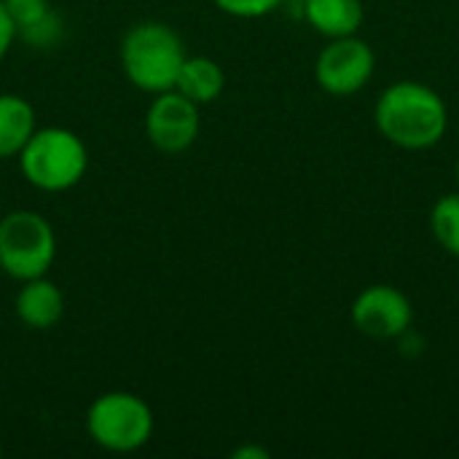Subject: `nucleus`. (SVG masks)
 I'll return each mask as SVG.
<instances>
[{"label": "nucleus", "mask_w": 459, "mask_h": 459, "mask_svg": "<svg viewBox=\"0 0 459 459\" xmlns=\"http://www.w3.org/2000/svg\"><path fill=\"white\" fill-rule=\"evenodd\" d=\"M374 124L390 145L403 151H428L444 140L449 129V108L433 86L398 81L377 97Z\"/></svg>", "instance_id": "obj_1"}, {"label": "nucleus", "mask_w": 459, "mask_h": 459, "mask_svg": "<svg viewBox=\"0 0 459 459\" xmlns=\"http://www.w3.org/2000/svg\"><path fill=\"white\" fill-rule=\"evenodd\" d=\"M186 56L183 38L164 22H140L121 40L124 75L151 94L175 89Z\"/></svg>", "instance_id": "obj_2"}, {"label": "nucleus", "mask_w": 459, "mask_h": 459, "mask_svg": "<svg viewBox=\"0 0 459 459\" xmlns=\"http://www.w3.org/2000/svg\"><path fill=\"white\" fill-rule=\"evenodd\" d=\"M22 175L30 186L46 194H59L81 183L89 167L83 140L65 126L35 129L19 153Z\"/></svg>", "instance_id": "obj_3"}, {"label": "nucleus", "mask_w": 459, "mask_h": 459, "mask_svg": "<svg viewBox=\"0 0 459 459\" xmlns=\"http://www.w3.org/2000/svg\"><path fill=\"white\" fill-rule=\"evenodd\" d=\"M86 430L105 452H137L153 436V411L140 395L124 390L105 393L89 406Z\"/></svg>", "instance_id": "obj_4"}, {"label": "nucleus", "mask_w": 459, "mask_h": 459, "mask_svg": "<svg viewBox=\"0 0 459 459\" xmlns=\"http://www.w3.org/2000/svg\"><path fill=\"white\" fill-rule=\"evenodd\" d=\"M56 258L51 223L32 210H13L0 218V269L24 282L43 277Z\"/></svg>", "instance_id": "obj_5"}, {"label": "nucleus", "mask_w": 459, "mask_h": 459, "mask_svg": "<svg viewBox=\"0 0 459 459\" xmlns=\"http://www.w3.org/2000/svg\"><path fill=\"white\" fill-rule=\"evenodd\" d=\"M377 70L374 48L358 38H331L315 59V81L331 97H352L368 86Z\"/></svg>", "instance_id": "obj_6"}, {"label": "nucleus", "mask_w": 459, "mask_h": 459, "mask_svg": "<svg viewBox=\"0 0 459 459\" xmlns=\"http://www.w3.org/2000/svg\"><path fill=\"white\" fill-rule=\"evenodd\" d=\"M352 325L374 342H398L414 325V307L395 285L363 288L350 309Z\"/></svg>", "instance_id": "obj_7"}, {"label": "nucleus", "mask_w": 459, "mask_h": 459, "mask_svg": "<svg viewBox=\"0 0 459 459\" xmlns=\"http://www.w3.org/2000/svg\"><path fill=\"white\" fill-rule=\"evenodd\" d=\"M145 134L164 153H183L199 137V105L178 89L153 97L145 113Z\"/></svg>", "instance_id": "obj_8"}, {"label": "nucleus", "mask_w": 459, "mask_h": 459, "mask_svg": "<svg viewBox=\"0 0 459 459\" xmlns=\"http://www.w3.org/2000/svg\"><path fill=\"white\" fill-rule=\"evenodd\" d=\"M13 309H16V317L27 328L48 331L65 315V296L43 274V277H35V280H24L22 282V288L16 293V301H13Z\"/></svg>", "instance_id": "obj_9"}, {"label": "nucleus", "mask_w": 459, "mask_h": 459, "mask_svg": "<svg viewBox=\"0 0 459 459\" xmlns=\"http://www.w3.org/2000/svg\"><path fill=\"white\" fill-rule=\"evenodd\" d=\"M301 16L312 30H317L323 38H344L358 35L366 11L360 0H304Z\"/></svg>", "instance_id": "obj_10"}, {"label": "nucleus", "mask_w": 459, "mask_h": 459, "mask_svg": "<svg viewBox=\"0 0 459 459\" xmlns=\"http://www.w3.org/2000/svg\"><path fill=\"white\" fill-rule=\"evenodd\" d=\"M223 86H226V73L210 56H186L175 81V89L188 100H194L196 105H207L218 100Z\"/></svg>", "instance_id": "obj_11"}, {"label": "nucleus", "mask_w": 459, "mask_h": 459, "mask_svg": "<svg viewBox=\"0 0 459 459\" xmlns=\"http://www.w3.org/2000/svg\"><path fill=\"white\" fill-rule=\"evenodd\" d=\"M8 8L16 35L35 46H51L59 38V19L51 13L48 0H3Z\"/></svg>", "instance_id": "obj_12"}, {"label": "nucleus", "mask_w": 459, "mask_h": 459, "mask_svg": "<svg viewBox=\"0 0 459 459\" xmlns=\"http://www.w3.org/2000/svg\"><path fill=\"white\" fill-rule=\"evenodd\" d=\"M35 129L32 105L19 94H0V159L19 156Z\"/></svg>", "instance_id": "obj_13"}, {"label": "nucleus", "mask_w": 459, "mask_h": 459, "mask_svg": "<svg viewBox=\"0 0 459 459\" xmlns=\"http://www.w3.org/2000/svg\"><path fill=\"white\" fill-rule=\"evenodd\" d=\"M430 231L433 239L449 253L459 258V191L444 194L430 210Z\"/></svg>", "instance_id": "obj_14"}, {"label": "nucleus", "mask_w": 459, "mask_h": 459, "mask_svg": "<svg viewBox=\"0 0 459 459\" xmlns=\"http://www.w3.org/2000/svg\"><path fill=\"white\" fill-rule=\"evenodd\" d=\"M223 13L237 16V19H261L280 8L285 0H212Z\"/></svg>", "instance_id": "obj_15"}, {"label": "nucleus", "mask_w": 459, "mask_h": 459, "mask_svg": "<svg viewBox=\"0 0 459 459\" xmlns=\"http://www.w3.org/2000/svg\"><path fill=\"white\" fill-rule=\"evenodd\" d=\"M13 40H16V24L11 19L8 8L3 5V0H0V62L5 59V54H8Z\"/></svg>", "instance_id": "obj_16"}, {"label": "nucleus", "mask_w": 459, "mask_h": 459, "mask_svg": "<svg viewBox=\"0 0 459 459\" xmlns=\"http://www.w3.org/2000/svg\"><path fill=\"white\" fill-rule=\"evenodd\" d=\"M234 459H269V452L261 446H242L234 452Z\"/></svg>", "instance_id": "obj_17"}, {"label": "nucleus", "mask_w": 459, "mask_h": 459, "mask_svg": "<svg viewBox=\"0 0 459 459\" xmlns=\"http://www.w3.org/2000/svg\"><path fill=\"white\" fill-rule=\"evenodd\" d=\"M455 175H457V186H459V161H457V169H455Z\"/></svg>", "instance_id": "obj_18"}, {"label": "nucleus", "mask_w": 459, "mask_h": 459, "mask_svg": "<svg viewBox=\"0 0 459 459\" xmlns=\"http://www.w3.org/2000/svg\"><path fill=\"white\" fill-rule=\"evenodd\" d=\"M0 455H3V446H0Z\"/></svg>", "instance_id": "obj_19"}]
</instances>
